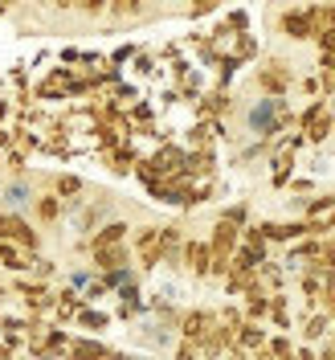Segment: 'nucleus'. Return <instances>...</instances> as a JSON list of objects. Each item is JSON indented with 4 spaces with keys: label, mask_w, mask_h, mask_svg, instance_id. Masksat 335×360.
Returning a JSON list of instances; mask_svg holds the SVG:
<instances>
[{
    "label": "nucleus",
    "mask_w": 335,
    "mask_h": 360,
    "mask_svg": "<svg viewBox=\"0 0 335 360\" xmlns=\"http://www.w3.org/2000/svg\"><path fill=\"white\" fill-rule=\"evenodd\" d=\"M291 176H294V152L291 148H274V156H270V184L274 188H287Z\"/></svg>",
    "instance_id": "nucleus-14"
},
{
    "label": "nucleus",
    "mask_w": 335,
    "mask_h": 360,
    "mask_svg": "<svg viewBox=\"0 0 335 360\" xmlns=\"http://www.w3.org/2000/svg\"><path fill=\"white\" fill-rule=\"evenodd\" d=\"M319 307L335 319V287H323V295H319Z\"/></svg>",
    "instance_id": "nucleus-33"
},
{
    "label": "nucleus",
    "mask_w": 335,
    "mask_h": 360,
    "mask_svg": "<svg viewBox=\"0 0 335 360\" xmlns=\"http://www.w3.org/2000/svg\"><path fill=\"white\" fill-rule=\"evenodd\" d=\"M107 295H111V287H107L103 278H90L86 287H82V299H86V303H103Z\"/></svg>",
    "instance_id": "nucleus-23"
},
{
    "label": "nucleus",
    "mask_w": 335,
    "mask_h": 360,
    "mask_svg": "<svg viewBox=\"0 0 335 360\" xmlns=\"http://www.w3.org/2000/svg\"><path fill=\"white\" fill-rule=\"evenodd\" d=\"M13 115H17V107H13V94H0V123H13Z\"/></svg>",
    "instance_id": "nucleus-32"
},
{
    "label": "nucleus",
    "mask_w": 335,
    "mask_h": 360,
    "mask_svg": "<svg viewBox=\"0 0 335 360\" xmlns=\"http://www.w3.org/2000/svg\"><path fill=\"white\" fill-rule=\"evenodd\" d=\"M298 86H303V94H311V98H315V94H319V78H303Z\"/></svg>",
    "instance_id": "nucleus-36"
},
{
    "label": "nucleus",
    "mask_w": 335,
    "mask_h": 360,
    "mask_svg": "<svg viewBox=\"0 0 335 360\" xmlns=\"http://www.w3.org/2000/svg\"><path fill=\"white\" fill-rule=\"evenodd\" d=\"M29 217L41 225V229H53V225L62 221V197L53 188H37V197L29 205Z\"/></svg>",
    "instance_id": "nucleus-5"
},
{
    "label": "nucleus",
    "mask_w": 335,
    "mask_h": 360,
    "mask_svg": "<svg viewBox=\"0 0 335 360\" xmlns=\"http://www.w3.org/2000/svg\"><path fill=\"white\" fill-rule=\"evenodd\" d=\"M0 172H4V176H21V172H29V152H25V148H8Z\"/></svg>",
    "instance_id": "nucleus-19"
},
{
    "label": "nucleus",
    "mask_w": 335,
    "mask_h": 360,
    "mask_svg": "<svg viewBox=\"0 0 335 360\" xmlns=\"http://www.w3.org/2000/svg\"><path fill=\"white\" fill-rule=\"evenodd\" d=\"M319 70H335V49H323L319 53Z\"/></svg>",
    "instance_id": "nucleus-34"
},
{
    "label": "nucleus",
    "mask_w": 335,
    "mask_h": 360,
    "mask_svg": "<svg viewBox=\"0 0 335 360\" xmlns=\"http://www.w3.org/2000/svg\"><path fill=\"white\" fill-rule=\"evenodd\" d=\"M225 25H229L233 33H246V29H249V13H246V8H233V13L225 17Z\"/></svg>",
    "instance_id": "nucleus-27"
},
{
    "label": "nucleus",
    "mask_w": 335,
    "mask_h": 360,
    "mask_svg": "<svg viewBox=\"0 0 335 360\" xmlns=\"http://www.w3.org/2000/svg\"><path fill=\"white\" fill-rule=\"evenodd\" d=\"M127 238H131V221H127V217H107L86 242H90V250H94V246H111V242H127Z\"/></svg>",
    "instance_id": "nucleus-9"
},
{
    "label": "nucleus",
    "mask_w": 335,
    "mask_h": 360,
    "mask_svg": "<svg viewBox=\"0 0 335 360\" xmlns=\"http://www.w3.org/2000/svg\"><path fill=\"white\" fill-rule=\"evenodd\" d=\"M114 348L94 336H70V356H111Z\"/></svg>",
    "instance_id": "nucleus-18"
},
{
    "label": "nucleus",
    "mask_w": 335,
    "mask_h": 360,
    "mask_svg": "<svg viewBox=\"0 0 335 360\" xmlns=\"http://www.w3.org/2000/svg\"><path fill=\"white\" fill-rule=\"evenodd\" d=\"M298 332H303V340H307V344L327 340V332H331V315L323 311V307H315V311H307L303 319H298Z\"/></svg>",
    "instance_id": "nucleus-12"
},
{
    "label": "nucleus",
    "mask_w": 335,
    "mask_h": 360,
    "mask_svg": "<svg viewBox=\"0 0 335 360\" xmlns=\"http://www.w3.org/2000/svg\"><path fill=\"white\" fill-rule=\"evenodd\" d=\"M237 242H242V225L217 213V221L209 225V250H213V254H221V258H229V254L237 250Z\"/></svg>",
    "instance_id": "nucleus-4"
},
{
    "label": "nucleus",
    "mask_w": 335,
    "mask_h": 360,
    "mask_svg": "<svg viewBox=\"0 0 335 360\" xmlns=\"http://www.w3.org/2000/svg\"><path fill=\"white\" fill-rule=\"evenodd\" d=\"M0 164H4V152H0Z\"/></svg>",
    "instance_id": "nucleus-41"
},
{
    "label": "nucleus",
    "mask_w": 335,
    "mask_h": 360,
    "mask_svg": "<svg viewBox=\"0 0 335 360\" xmlns=\"http://www.w3.org/2000/svg\"><path fill=\"white\" fill-rule=\"evenodd\" d=\"M327 238H331V242H335V229H331V233H327Z\"/></svg>",
    "instance_id": "nucleus-40"
},
{
    "label": "nucleus",
    "mask_w": 335,
    "mask_h": 360,
    "mask_svg": "<svg viewBox=\"0 0 335 360\" xmlns=\"http://www.w3.org/2000/svg\"><path fill=\"white\" fill-rule=\"evenodd\" d=\"M217 319H221V323H242L246 315H242V307H237V303H225V307H217Z\"/></svg>",
    "instance_id": "nucleus-28"
},
{
    "label": "nucleus",
    "mask_w": 335,
    "mask_h": 360,
    "mask_svg": "<svg viewBox=\"0 0 335 360\" xmlns=\"http://www.w3.org/2000/svg\"><path fill=\"white\" fill-rule=\"evenodd\" d=\"M41 344H45V356H70V332H66V323H53V319H49V328L41 332Z\"/></svg>",
    "instance_id": "nucleus-16"
},
{
    "label": "nucleus",
    "mask_w": 335,
    "mask_h": 360,
    "mask_svg": "<svg viewBox=\"0 0 335 360\" xmlns=\"http://www.w3.org/2000/svg\"><path fill=\"white\" fill-rule=\"evenodd\" d=\"M323 213H335V193H319L303 201V217H323Z\"/></svg>",
    "instance_id": "nucleus-20"
},
{
    "label": "nucleus",
    "mask_w": 335,
    "mask_h": 360,
    "mask_svg": "<svg viewBox=\"0 0 335 360\" xmlns=\"http://www.w3.org/2000/svg\"><path fill=\"white\" fill-rule=\"evenodd\" d=\"M4 4H8V8H21V0H4Z\"/></svg>",
    "instance_id": "nucleus-38"
},
{
    "label": "nucleus",
    "mask_w": 335,
    "mask_h": 360,
    "mask_svg": "<svg viewBox=\"0 0 335 360\" xmlns=\"http://www.w3.org/2000/svg\"><path fill=\"white\" fill-rule=\"evenodd\" d=\"M4 238H8V242H17V246H25V250H45V229L33 221L29 213H13V209H8Z\"/></svg>",
    "instance_id": "nucleus-2"
},
{
    "label": "nucleus",
    "mask_w": 335,
    "mask_h": 360,
    "mask_svg": "<svg viewBox=\"0 0 335 360\" xmlns=\"http://www.w3.org/2000/svg\"><path fill=\"white\" fill-rule=\"evenodd\" d=\"M315 45H319V53H323V49H335V25H323V29L315 33Z\"/></svg>",
    "instance_id": "nucleus-29"
},
{
    "label": "nucleus",
    "mask_w": 335,
    "mask_h": 360,
    "mask_svg": "<svg viewBox=\"0 0 335 360\" xmlns=\"http://www.w3.org/2000/svg\"><path fill=\"white\" fill-rule=\"evenodd\" d=\"M49 188L66 201V197H78V193H86V180L78 176V172H53L49 176Z\"/></svg>",
    "instance_id": "nucleus-17"
},
{
    "label": "nucleus",
    "mask_w": 335,
    "mask_h": 360,
    "mask_svg": "<svg viewBox=\"0 0 335 360\" xmlns=\"http://www.w3.org/2000/svg\"><path fill=\"white\" fill-rule=\"evenodd\" d=\"M233 53H237V58H242V62H254V58H258V37H254V33H233Z\"/></svg>",
    "instance_id": "nucleus-21"
},
{
    "label": "nucleus",
    "mask_w": 335,
    "mask_h": 360,
    "mask_svg": "<svg viewBox=\"0 0 335 360\" xmlns=\"http://www.w3.org/2000/svg\"><path fill=\"white\" fill-rule=\"evenodd\" d=\"M221 217H229V221H237V225H246V221H249V205H246V201L225 205V209H221Z\"/></svg>",
    "instance_id": "nucleus-25"
},
{
    "label": "nucleus",
    "mask_w": 335,
    "mask_h": 360,
    "mask_svg": "<svg viewBox=\"0 0 335 360\" xmlns=\"http://www.w3.org/2000/svg\"><path fill=\"white\" fill-rule=\"evenodd\" d=\"M82 303H86L82 291L66 283V287H58V299H53V315H49V319H53V323H74V315H78Z\"/></svg>",
    "instance_id": "nucleus-10"
},
{
    "label": "nucleus",
    "mask_w": 335,
    "mask_h": 360,
    "mask_svg": "<svg viewBox=\"0 0 335 360\" xmlns=\"http://www.w3.org/2000/svg\"><path fill=\"white\" fill-rule=\"evenodd\" d=\"M8 13H13V8H8V4H4V0H0V17H8Z\"/></svg>",
    "instance_id": "nucleus-37"
},
{
    "label": "nucleus",
    "mask_w": 335,
    "mask_h": 360,
    "mask_svg": "<svg viewBox=\"0 0 335 360\" xmlns=\"http://www.w3.org/2000/svg\"><path fill=\"white\" fill-rule=\"evenodd\" d=\"M217 4H221V0H192V4H188V17H209Z\"/></svg>",
    "instance_id": "nucleus-30"
},
{
    "label": "nucleus",
    "mask_w": 335,
    "mask_h": 360,
    "mask_svg": "<svg viewBox=\"0 0 335 360\" xmlns=\"http://www.w3.org/2000/svg\"><path fill=\"white\" fill-rule=\"evenodd\" d=\"M29 274H37V278H45V283H53V278H58V262H53V258H45V250H37Z\"/></svg>",
    "instance_id": "nucleus-22"
},
{
    "label": "nucleus",
    "mask_w": 335,
    "mask_h": 360,
    "mask_svg": "<svg viewBox=\"0 0 335 360\" xmlns=\"http://www.w3.org/2000/svg\"><path fill=\"white\" fill-rule=\"evenodd\" d=\"M270 323L278 328V332H294V315H291V299L282 291H270Z\"/></svg>",
    "instance_id": "nucleus-15"
},
{
    "label": "nucleus",
    "mask_w": 335,
    "mask_h": 360,
    "mask_svg": "<svg viewBox=\"0 0 335 360\" xmlns=\"http://www.w3.org/2000/svg\"><path fill=\"white\" fill-rule=\"evenodd\" d=\"M74 8H78L82 17H103V13H107V0H74Z\"/></svg>",
    "instance_id": "nucleus-26"
},
{
    "label": "nucleus",
    "mask_w": 335,
    "mask_h": 360,
    "mask_svg": "<svg viewBox=\"0 0 335 360\" xmlns=\"http://www.w3.org/2000/svg\"><path fill=\"white\" fill-rule=\"evenodd\" d=\"M233 111V98L225 86H213L209 94H197V115L201 119H217V115H229Z\"/></svg>",
    "instance_id": "nucleus-11"
},
{
    "label": "nucleus",
    "mask_w": 335,
    "mask_h": 360,
    "mask_svg": "<svg viewBox=\"0 0 335 360\" xmlns=\"http://www.w3.org/2000/svg\"><path fill=\"white\" fill-rule=\"evenodd\" d=\"M278 29H282V37H287V41H311V37H315L307 8H287V13L278 17Z\"/></svg>",
    "instance_id": "nucleus-8"
},
{
    "label": "nucleus",
    "mask_w": 335,
    "mask_h": 360,
    "mask_svg": "<svg viewBox=\"0 0 335 360\" xmlns=\"http://www.w3.org/2000/svg\"><path fill=\"white\" fill-rule=\"evenodd\" d=\"M90 278H98V270H94V266H74V270H70V287H78V291L86 287Z\"/></svg>",
    "instance_id": "nucleus-24"
},
{
    "label": "nucleus",
    "mask_w": 335,
    "mask_h": 360,
    "mask_svg": "<svg viewBox=\"0 0 335 360\" xmlns=\"http://www.w3.org/2000/svg\"><path fill=\"white\" fill-rule=\"evenodd\" d=\"M78 58H82V49H74V45H66V49H62V62H66V66H74Z\"/></svg>",
    "instance_id": "nucleus-35"
},
{
    "label": "nucleus",
    "mask_w": 335,
    "mask_h": 360,
    "mask_svg": "<svg viewBox=\"0 0 335 360\" xmlns=\"http://www.w3.org/2000/svg\"><path fill=\"white\" fill-rule=\"evenodd\" d=\"M74 323H78L82 332H90V336H98V332L111 328V311H98V303H82L78 315H74Z\"/></svg>",
    "instance_id": "nucleus-13"
},
{
    "label": "nucleus",
    "mask_w": 335,
    "mask_h": 360,
    "mask_svg": "<svg viewBox=\"0 0 335 360\" xmlns=\"http://www.w3.org/2000/svg\"><path fill=\"white\" fill-rule=\"evenodd\" d=\"M184 270L192 274V278H209V258H213V250H209V238H184Z\"/></svg>",
    "instance_id": "nucleus-6"
},
{
    "label": "nucleus",
    "mask_w": 335,
    "mask_h": 360,
    "mask_svg": "<svg viewBox=\"0 0 335 360\" xmlns=\"http://www.w3.org/2000/svg\"><path fill=\"white\" fill-rule=\"evenodd\" d=\"M258 90L262 94H291V86H294V70H291V62H282V58H270L266 66H258Z\"/></svg>",
    "instance_id": "nucleus-3"
},
{
    "label": "nucleus",
    "mask_w": 335,
    "mask_h": 360,
    "mask_svg": "<svg viewBox=\"0 0 335 360\" xmlns=\"http://www.w3.org/2000/svg\"><path fill=\"white\" fill-rule=\"evenodd\" d=\"M327 8H331V21H335V0H327Z\"/></svg>",
    "instance_id": "nucleus-39"
},
{
    "label": "nucleus",
    "mask_w": 335,
    "mask_h": 360,
    "mask_svg": "<svg viewBox=\"0 0 335 360\" xmlns=\"http://www.w3.org/2000/svg\"><path fill=\"white\" fill-rule=\"evenodd\" d=\"M152 66H156V58L143 53V49H135V74H152Z\"/></svg>",
    "instance_id": "nucleus-31"
},
{
    "label": "nucleus",
    "mask_w": 335,
    "mask_h": 360,
    "mask_svg": "<svg viewBox=\"0 0 335 360\" xmlns=\"http://www.w3.org/2000/svg\"><path fill=\"white\" fill-rule=\"evenodd\" d=\"M213 323H217V311H209V307H192V311H180L176 332L180 336H188V340H201Z\"/></svg>",
    "instance_id": "nucleus-7"
},
{
    "label": "nucleus",
    "mask_w": 335,
    "mask_h": 360,
    "mask_svg": "<svg viewBox=\"0 0 335 360\" xmlns=\"http://www.w3.org/2000/svg\"><path fill=\"white\" fill-rule=\"evenodd\" d=\"M33 197H37V184H33V176H29V172L0 180V205H4V209H13V213H29Z\"/></svg>",
    "instance_id": "nucleus-1"
}]
</instances>
